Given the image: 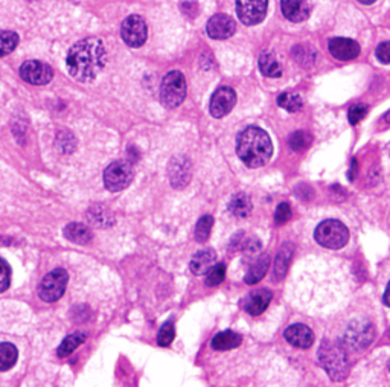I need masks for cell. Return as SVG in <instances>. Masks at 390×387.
I'll list each match as a JSON object with an SVG mask.
<instances>
[{
  "mask_svg": "<svg viewBox=\"0 0 390 387\" xmlns=\"http://www.w3.org/2000/svg\"><path fill=\"white\" fill-rule=\"evenodd\" d=\"M107 63V51L100 38L87 37L69 49L66 64L70 77L79 82H92Z\"/></svg>",
  "mask_w": 390,
  "mask_h": 387,
  "instance_id": "obj_1",
  "label": "cell"
},
{
  "mask_svg": "<svg viewBox=\"0 0 390 387\" xmlns=\"http://www.w3.org/2000/svg\"><path fill=\"white\" fill-rule=\"evenodd\" d=\"M237 153L246 167L261 168L272 159V139L263 128L249 127L238 137Z\"/></svg>",
  "mask_w": 390,
  "mask_h": 387,
  "instance_id": "obj_2",
  "label": "cell"
},
{
  "mask_svg": "<svg viewBox=\"0 0 390 387\" xmlns=\"http://www.w3.org/2000/svg\"><path fill=\"white\" fill-rule=\"evenodd\" d=\"M319 361L322 367L334 381H343L349 374V360L340 344L325 340L319 349Z\"/></svg>",
  "mask_w": 390,
  "mask_h": 387,
  "instance_id": "obj_3",
  "label": "cell"
},
{
  "mask_svg": "<svg viewBox=\"0 0 390 387\" xmlns=\"http://www.w3.org/2000/svg\"><path fill=\"white\" fill-rule=\"evenodd\" d=\"M315 241L331 250H338L349 241V230L338 220H325L314 230Z\"/></svg>",
  "mask_w": 390,
  "mask_h": 387,
  "instance_id": "obj_4",
  "label": "cell"
},
{
  "mask_svg": "<svg viewBox=\"0 0 390 387\" xmlns=\"http://www.w3.org/2000/svg\"><path fill=\"white\" fill-rule=\"evenodd\" d=\"M186 96V81L182 72L173 70L162 79L160 101L166 109H176L180 105Z\"/></svg>",
  "mask_w": 390,
  "mask_h": 387,
  "instance_id": "obj_5",
  "label": "cell"
},
{
  "mask_svg": "<svg viewBox=\"0 0 390 387\" xmlns=\"http://www.w3.org/2000/svg\"><path fill=\"white\" fill-rule=\"evenodd\" d=\"M134 171L133 165L128 160H116L110 163L104 171V185L111 192H118L125 189L133 182Z\"/></svg>",
  "mask_w": 390,
  "mask_h": 387,
  "instance_id": "obj_6",
  "label": "cell"
},
{
  "mask_svg": "<svg viewBox=\"0 0 390 387\" xmlns=\"http://www.w3.org/2000/svg\"><path fill=\"white\" fill-rule=\"evenodd\" d=\"M69 275L64 268H55L47 273L38 285V296L45 302H56L66 291Z\"/></svg>",
  "mask_w": 390,
  "mask_h": 387,
  "instance_id": "obj_7",
  "label": "cell"
},
{
  "mask_svg": "<svg viewBox=\"0 0 390 387\" xmlns=\"http://www.w3.org/2000/svg\"><path fill=\"white\" fill-rule=\"evenodd\" d=\"M120 36L122 40H124L130 47H141L146 41V37H148L146 22L141 15H128V17L122 22Z\"/></svg>",
  "mask_w": 390,
  "mask_h": 387,
  "instance_id": "obj_8",
  "label": "cell"
},
{
  "mask_svg": "<svg viewBox=\"0 0 390 387\" xmlns=\"http://www.w3.org/2000/svg\"><path fill=\"white\" fill-rule=\"evenodd\" d=\"M373 339V326L368 320H354L348 325L343 343L351 349H363L368 347L370 340Z\"/></svg>",
  "mask_w": 390,
  "mask_h": 387,
  "instance_id": "obj_9",
  "label": "cell"
},
{
  "mask_svg": "<svg viewBox=\"0 0 390 387\" xmlns=\"http://www.w3.org/2000/svg\"><path fill=\"white\" fill-rule=\"evenodd\" d=\"M20 77L29 84L45 86L49 84L54 78V69L46 63L29 60L20 66Z\"/></svg>",
  "mask_w": 390,
  "mask_h": 387,
  "instance_id": "obj_10",
  "label": "cell"
},
{
  "mask_svg": "<svg viewBox=\"0 0 390 387\" xmlns=\"http://www.w3.org/2000/svg\"><path fill=\"white\" fill-rule=\"evenodd\" d=\"M268 0H237V14L244 24L254 26L264 20Z\"/></svg>",
  "mask_w": 390,
  "mask_h": 387,
  "instance_id": "obj_11",
  "label": "cell"
},
{
  "mask_svg": "<svg viewBox=\"0 0 390 387\" xmlns=\"http://www.w3.org/2000/svg\"><path fill=\"white\" fill-rule=\"evenodd\" d=\"M235 103H237V95H235L233 89L226 86L219 87L215 90L212 98H210V114L218 119L223 118L233 109Z\"/></svg>",
  "mask_w": 390,
  "mask_h": 387,
  "instance_id": "obj_12",
  "label": "cell"
},
{
  "mask_svg": "<svg viewBox=\"0 0 390 387\" xmlns=\"http://www.w3.org/2000/svg\"><path fill=\"white\" fill-rule=\"evenodd\" d=\"M329 52L334 59L340 61H349L355 60L360 55V45L355 40L345 38V37H336L329 40Z\"/></svg>",
  "mask_w": 390,
  "mask_h": 387,
  "instance_id": "obj_13",
  "label": "cell"
},
{
  "mask_svg": "<svg viewBox=\"0 0 390 387\" xmlns=\"http://www.w3.org/2000/svg\"><path fill=\"white\" fill-rule=\"evenodd\" d=\"M208 34L210 38L215 40H226L231 38L235 31H237V23L226 14H215L214 17H210L208 22Z\"/></svg>",
  "mask_w": 390,
  "mask_h": 387,
  "instance_id": "obj_14",
  "label": "cell"
},
{
  "mask_svg": "<svg viewBox=\"0 0 390 387\" xmlns=\"http://www.w3.org/2000/svg\"><path fill=\"white\" fill-rule=\"evenodd\" d=\"M282 14L290 22H304L310 17L311 0H281Z\"/></svg>",
  "mask_w": 390,
  "mask_h": 387,
  "instance_id": "obj_15",
  "label": "cell"
},
{
  "mask_svg": "<svg viewBox=\"0 0 390 387\" xmlns=\"http://www.w3.org/2000/svg\"><path fill=\"white\" fill-rule=\"evenodd\" d=\"M283 337H286L287 342L291 343L292 347L302 348V349L310 348L314 343L313 331L306 325H302V324L288 326L286 329V333H283Z\"/></svg>",
  "mask_w": 390,
  "mask_h": 387,
  "instance_id": "obj_16",
  "label": "cell"
},
{
  "mask_svg": "<svg viewBox=\"0 0 390 387\" xmlns=\"http://www.w3.org/2000/svg\"><path fill=\"white\" fill-rule=\"evenodd\" d=\"M217 253L212 249H205L197 252L189 262V268L195 276L209 273V270L215 266Z\"/></svg>",
  "mask_w": 390,
  "mask_h": 387,
  "instance_id": "obj_17",
  "label": "cell"
},
{
  "mask_svg": "<svg viewBox=\"0 0 390 387\" xmlns=\"http://www.w3.org/2000/svg\"><path fill=\"white\" fill-rule=\"evenodd\" d=\"M169 179L174 188H183L191 180V169L188 159L174 158L169 167Z\"/></svg>",
  "mask_w": 390,
  "mask_h": 387,
  "instance_id": "obj_18",
  "label": "cell"
},
{
  "mask_svg": "<svg viewBox=\"0 0 390 387\" xmlns=\"http://www.w3.org/2000/svg\"><path fill=\"white\" fill-rule=\"evenodd\" d=\"M270 301H272V293L265 290V288H261V290H256L249 294V298L246 299V302H244V310L251 316H259L267 310Z\"/></svg>",
  "mask_w": 390,
  "mask_h": 387,
  "instance_id": "obj_19",
  "label": "cell"
},
{
  "mask_svg": "<svg viewBox=\"0 0 390 387\" xmlns=\"http://www.w3.org/2000/svg\"><path fill=\"white\" fill-rule=\"evenodd\" d=\"M242 342V337L238 333L233 331H223L217 334L210 344L217 351H229L233 348H238Z\"/></svg>",
  "mask_w": 390,
  "mask_h": 387,
  "instance_id": "obj_20",
  "label": "cell"
},
{
  "mask_svg": "<svg viewBox=\"0 0 390 387\" xmlns=\"http://www.w3.org/2000/svg\"><path fill=\"white\" fill-rule=\"evenodd\" d=\"M64 236L75 244H88L92 241V232L81 223H70L64 227Z\"/></svg>",
  "mask_w": 390,
  "mask_h": 387,
  "instance_id": "obj_21",
  "label": "cell"
},
{
  "mask_svg": "<svg viewBox=\"0 0 390 387\" xmlns=\"http://www.w3.org/2000/svg\"><path fill=\"white\" fill-rule=\"evenodd\" d=\"M291 257H292V245L286 244L274 259V270H273L274 281H281V279H283V276L287 275Z\"/></svg>",
  "mask_w": 390,
  "mask_h": 387,
  "instance_id": "obj_22",
  "label": "cell"
},
{
  "mask_svg": "<svg viewBox=\"0 0 390 387\" xmlns=\"http://www.w3.org/2000/svg\"><path fill=\"white\" fill-rule=\"evenodd\" d=\"M268 267H270V257H268V255H263V257H259L255 264L249 268L246 278H244V282L249 285L259 282L265 276Z\"/></svg>",
  "mask_w": 390,
  "mask_h": 387,
  "instance_id": "obj_23",
  "label": "cell"
},
{
  "mask_svg": "<svg viewBox=\"0 0 390 387\" xmlns=\"http://www.w3.org/2000/svg\"><path fill=\"white\" fill-rule=\"evenodd\" d=\"M259 69L268 78H279L282 75L281 63L270 52H265L259 56Z\"/></svg>",
  "mask_w": 390,
  "mask_h": 387,
  "instance_id": "obj_24",
  "label": "cell"
},
{
  "mask_svg": "<svg viewBox=\"0 0 390 387\" xmlns=\"http://www.w3.org/2000/svg\"><path fill=\"white\" fill-rule=\"evenodd\" d=\"M251 202L246 194H237L229 203V211L233 217L237 218H247L251 213Z\"/></svg>",
  "mask_w": 390,
  "mask_h": 387,
  "instance_id": "obj_25",
  "label": "cell"
},
{
  "mask_svg": "<svg viewBox=\"0 0 390 387\" xmlns=\"http://www.w3.org/2000/svg\"><path fill=\"white\" fill-rule=\"evenodd\" d=\"M87 339V335L84 333H73L70 335H68L66 339H64L60 344L58 348V356L60 357H69L70 354L78 349L81 344H83Z\"/></svg>",
  "mask_w": 390,
  "mask_h": 387,
  "instance_id": "obj_26",
  "label": "cell"
},
{
  "mask_svg": "<svg viewBox=\"0 0 390 387\" xmlns=\"http://www.w3.org/2000/svg\"><path fill=\"white\" fill-rule=\"evenodd\" d=\"M19 351L13 343H0V370L11 369L17 361Z\"/></svg>",
  "mask_w": 390,
  "mask_h": 387,
  "instance_id": "obj_27",
  "label": "cell"
},
{
  "mask_svg": "<svg viewBox=\"0 0 390 387\" xmlns=\"http://www.w3.org/2000/svg\"><path fill=\"white\" fill-rule=\"evenodd\" d=\"M19 45V36L13 31H0V59L11 54Z\"/></svg>",
  "mask_w": 390,
  "mask_h": 387,
  "instance_id": "obj_28",
  "label": "cell"
},
{
  "mask_svg": "<svg viewBox=\"0 0 390 387\" xmlns=\"http://www.w3.org/2000/svg\"><path fill=\"white\" fill-rule=\"evenodd\" d=\"M278 104H279V107H282L283 110L295 113L302 109L304 101H302V98H300V95L292 93V92H286V93L279 95Z\"/></svg>",
  "mask_w": 390,
  "mask_h": 387,
  "instance_id": "obj_29",
  "label": "cell"
},
{
  "mask_svg": "<svg viewBox=\"0 0 390 387\" xmlns=\"http://www.w3.org/2000/svg\"><path fill=\"white\" fill-rule=\"evenodd\" d=\"M214 226V217L205 215L198 220L197 227H195V240L198 243H206L208 238L210 235V230Z\"/></svg>",
  "mask_w": 390,
  "mask_h": 387,
  "instance_id": "obj_30",
  "label": "cell"
},
{
  "mask_svg": "<svg viewBox=\"0 0 390 387\" xmlns=\"http://www.w3.org/2000/svg\"><path fill=\"white\" fill-rule=\"evenodd\" d=\"M288 144L292 151H302L311 144V136L306 131H296V133L291 135Z\"/></svg>",
  "mask_w": 390,
  "mask_h": 387,
  "instance_id": "obj_31",
  "label": "cell"
},
{
  "mask_svg": "<svg viewBox=\"0 0 390 387\" xmlns=\"http://www.w3.org/2000/svg\"><path fill=\"white\" fill-rule=\"evenodd\" d=\"M226 278V264L223 262H218L212 268L209 270V275L206 278V285L208 287H215L219 285Z\"/></svg>",
  "mask_w": 390,
  "mask_h": 387,
  "instance_id": "obj_32",
  "label": "cell"
},
{
  "mask_svg": "<svg viewBox=\"0 0 390 387\" xmlns=\"http://www.w3.org/2000/svg\"><path fill=\"white\" fill-rule=\"evenodd\" d=\"M174 337H176L174 325L171 324V322H168V324H165L164 326L160 328L159 335H157V343L160 344V347H169V344L173 343Z\"/></svg>",
  "mask_w": 390,
  "mask_h": 387,
  "instance_id": "obj_33",
  "label": "cell"
},
{
  "mask_svg": "<svg viewBox=\"0 0 390 387\" xmlns=\"http://www.w3.org/2000/svg\"><path fill=\"white\" fill-rule=\"evenodd\" d=\"M291 208H290V204L288 203H281L278 208H276V212H274V221H276V225H286L287 221L291 220Z\"/></svg>",
  "mask_w": 390,
  "mask_h": 387,
  "instance_id": "obj_34",
  "label": "cell"
},
{
  "mask_svg": "<svg viewBox=\"0 0 390 387\" xmlns=\"http://www.w3.org/2000/svg\"><path fill=\"white\" fill-rule=\"evenodd\" d=\"M366 114H368V107H366L364 104H357V105L351 107V110L348 112V118L352 126H357V123L364 119Z\"/></svg>",
  "mask_w": 390,
  "mask_h": 387,
  "instance_id": "obj_35",
  "label": "cell"
},
{
  "mask_svg": "<svg viewBox=\"0 0 390 387\" xmlns=\"http://www.w3.org/2000/svg\"><path fill=\"white\" fill-rule=\"evenodd\" d=\"M11 282V270L8 262L5 259L0 258V293H3L5 290H8Z\"/></svg>",
  "mask_w": 390,
  "mask_h": 387,
  "instance_id": "obj_36",
  "label": "cell"
},
{
  "mask_svg": "<svg viewBox=\"0 0 390 387\" xmlns=\"http://www.w3.org/2000/svg\"><path fill=\"white\" fill-rule=\"evenodd\" d=\"M104 213H105V209L102 208V206H98V208H93V209H91V212H88V220H91L92 225H95V226H105L104 221H107V223L110 225L111 223L110 217L109 215L104 217Z\"/></svg>",
  "mask_w": 390,
  "mask_h": 387,
  "instance_id": "obj_37",
  "label": "cell"
},
{
  "mask_svg": "<svg viewBox=\"0 0 390 387\" xmlns=\"http://www.w3.org/2000/svg\"><path fill=\"white\" fill-rule=\"evenodd\" d=\"M377 59L384 64L390 63V41H384L377 47Z\"/></svg>",
  "mask_w": 390,
  "mask_h": 387,
  "instance_id": "obj_38",
  "label": "cell"
},
{
  "mask_svg": "<svg viewBox=\"0 0 390 387\" xmlns=\"http://www.w3.org/2000/svg\"><path fill=\"white\" fill-rule=\"evenodd\" d=\"M182 11L186 15L195 17V14H197V11H198V6H197V3L194 2V0H185V2L182 3Z\"/></svg>",
  "mask_w": 390,
  "mask_h": 387,
  "instance_id": "obj_39",
  "label": "cell"
},
{
  "mask_svg": "<svg viewBox=\"0 0 390 387\" xmlns=\"http://www.w3.org/2000/svg\"><path fill=\"white\" fill-rule=\"evenodd\" d=\"M244 250H246L250 255H254V253L261 250V243H259L256 238H250V241H247L246 245H244Z\"/></svg>",
  "mask_w": 390,
  "mask_h": 387,
  "instance_id": "obj_40",
  "label": "cell"
},
{
  "mask_svg": "<svg viewBox=\"0 0 390 387\" xmlns=\"http://www.w3.org/2000/svg\"><path fill=\"white\" fill-rule=\"evenodd\" d=\"M357 160L354 159L352 160V165H351V171H349V180H355V176H357Z\"/></svg>",
  "mask_w": 390,
  "mask_h": 387,
  "instance_id": "obj_41",
  "label": "cell"
},
{
  "mask_svg": "<svg viewBox=\"0 0 390 387\" xmlns=\"http://www.w3.org/2000/svg\"><path fill=\"white\" fill-rule=\"evenodd\" d=\"M384 303L387 307H390V282H389V285L386 288V293H384Z\"/></svg>",
  "mask_w": 390,
  "mask_h": 387,
  "instance_id": "obj_42",
  "label": "cell"
},
{
  "mask_svg": "<svg viewBox=\"0 0 390 387\" xmlns=\"http://www.w3.org/2000/svg\"><path fill=\"white\" fill-rule=\"evenodd\" d=\"M359 2L363 5H372L373 2H377V0H359Z\"/></svg>",
  "mask_w": 390,
  "mask_h": 387,
  "instance_id": "obj_43",
  "label": "cell"
},
{
  "mask_svg": "<svg viewBox=\"0 0 390 387\" xmlns=\"http://www.w3.org/2000/svg\"><path fill=\"white\" fill-rule=\"evenodd\" d=\"M389 370H390V363H389Z\"/></svg>",
  "mask_w": 390,
  "mask_h": 387,
  "instance_id": "obj_44",
  "label": "cell"
}]
</instances>
